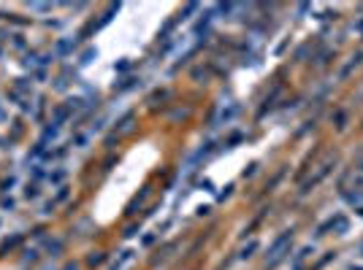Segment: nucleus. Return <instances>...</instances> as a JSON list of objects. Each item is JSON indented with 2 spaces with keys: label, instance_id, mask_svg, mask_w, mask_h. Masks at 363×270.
Listing matches in <instances>:
<instances>
[{
  "label": "nucleus",
  "instance_id": "nucleus-2",
  "mask_svg": "<svg viewBox=\"0 0 363 270\" xmlns=\"http://www.w3.org/2000/svg\"><path fill=\"white\" fill-rule=\"evenodd\" d=\"M360 254H363V246H360Z\"/></svg>",
  "mask_w": 363,
  "mask_h": 270
},
{
  "label": "nucleus",
  "instance_id": "nucleus-1",
  "mask_svg": "<svg viewBox=\"0 0 363 270\" xmlns=\"http://www.w3.org/2000/svg\"><path fill=\"white\" fill-rule=\"evenodd\" d=\"M6 117H8V114H6V108H3V105H0V122H6Z\"/></svg>",
  "mask_w": 363,
  "mask_h": 270
}]
</instances>
